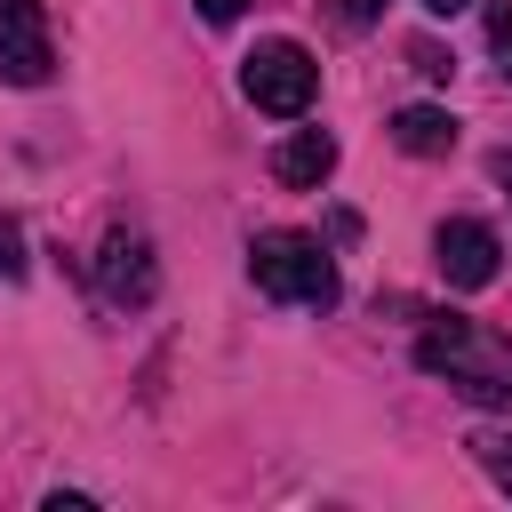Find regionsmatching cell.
<instances>
[{"label":"cell","instance_id":"cell-10","mask_svg":"<svg viewBox=\"0 0 512 512\" xmlns=\"http://www.w3.org/2000/svg\"><path fill=\"white\" fill-rule=\"evenodd\" d=\"M376 16H384V0H328V24L336 32H368Z\"/></svg>","mask_w":512,"mask_h":512},{"label":"cell","instance_id":"cell-5","mask_svg":"<svg viewBox=\"0 0 512 512\" xmlns=\"http://www.w3.org/2000/svg\"><path fill=\"white\" fill-rule=\"evenodd\" d=\"M432 256H440V280H448V288H488V280L504 272V240H496L488 224H472V216H448V224L432 232Z\"/></svg>","mask_w":512,"mask_h":512},{"label":"cell","instance_id":"cell-11","mask_svg":"<svg viewBox=\"0 0 512 512\" xmlns=\"http://www.w3.org/2000/svg\"><path fill=\"white\" fill-rule=\"evenodd\" d=\"M488 48H496V64L512 80V0H488Z\"/></svg>","mask_w":512,"mask_h":512},{"label":"cell","instance_id":"cell-14","mask_svg":"<svg viewBox=\"0 0 512 512\" xmlns=\"http://www.w3.org/2000/svg\"><path fill=\"white\" fill-rule=\"evenodd\" d=\"M424 16H456V8H472V0H416Z\"/></svg>","mask_w":512,"mask_h":512},{"label":"cell","instance_id":"cell-7","mask_svg":"<svg viewBox=\"0 0 512 512\" xmlns=\"http://www.w3.org/2000/svg\"><path fill=\"white\" fill-rule=\"evenodd\" d=\"M328 168H336V136H328V128H296V136L272 152V176H280L288 192H320Z\"/></svg>","mask_w":512,"mask_h":512},{"label":"cell","instance_id":"cell-8","mask_svg":"<svg viewBox=\"0 0 512 512\" xmlns=\"http://www.w3.org/2000/svg\"><path fill=\"white\" fill-rule=\"evenodd\" d=\"M392 144L416 152V160H440V152H456V120L440 104H400L392 112Z\"/></svg>","mask_w":512,"mask_h":512},{"label":"cell","instance_id":"cell-9","mask_svg":"<svg viewBox=\"0 0 512 512\" xmlns=\"http://www.w3.org/2000/svg\"><path fill=\"white\" fill-rule=\"evenodd\" d=\"M464 448H472V464H480V472H488V480L512 496V432H472Z\"/></svg>","mask_w":512,"mask_h":512},{"label":"cell","instance_id":"cell-15","mask_svg":"<svg viewBox=\"0 0 512 512\" xmlns=\"http://www.w3.org/2000/svg\"><path fill=\"white\" fill-rule=\"evenodd\" d=\"M496 176H504V192H512V152H496Z\"/></svg>","mask_w":512,"mask_h":512},{"label":"cell","instance_id":"cell-2","mask_svg":"<svg viewBox=\"0 0 512 512\" xmlns=\"http://www.w3.org/2000/svg\"><path fill=\"white\" fill-rule=\"evenodd\" d=\"M248 280L280 304H312V312L336 304V264L312 232H256L248 240Z\"/></svg>","mask_w":512,"mask_h":512},{"label":"cell","instance_id":"cell-3","mask_svg":"<svg viewBox=\"0 0 512 512\" xmlns=\"http://www.w3.org/2000/svg\"><path fill=\"white\" fill-rule=\"evenodd\" d=\"M240 88H248L256 112L296 120V112H312V96H320V64H312L304 40H256V48L240 56Z\"/></svg>","mask_w":512,"mask_h":512},{"label":"cell","instance_id":"cell-6","mask_svg":"<svg viewBox=\"0 0 512 512\" xmlns=\"http://www.w3.org/2000/svg\"><path fill=\"white\" fill-rule=\"evenodd\" d=\"M96 280H104L112 304H152V288H160V272H152V240H144V232H104Z\"/></svg>","mask_w":512,"mask_h":512},{"label":"cell","instance_id":"cell-4","mask_svg":"<svg viewBox=\"0 0 512 512\" xmlns=\"http://www.w3.org/2000/svg\"><path fill=\"white\" fill-rule=\"evenodd\" d=\"M48 72H56V40H48L40 0H0V80L40 88Z\"/></svg>","mask_w":512,"mask_h":512},{"label":"cell","instance_id":"cell-12","mask_svg":"<svg viewBox=\"0 0 512 512\" xmlns=\"http://www.w3.org/2000/svg\"><path fill=\"white\" fill-rule=\"evenodd\" d=\"M16 272H24V232L0 216V280H16Z\"/></svg>","mask_w":512,"mask_h":512},{"label":"cell","instance_id":"cell-13","mask_svg":"<svg viewBox=\"0 0 512 512\" xmlns=\"http://www.w3.org/2000/svg\"><path fill=\"white\" fill-rule=\"evenodd\" d=\"M192 8H200V16H208V24H232V16H240V8H248V0H192Z\"/></svg>","mask_w":512,"mask_h":512},{"label":"cell","instance_id":"cell-1","mask_svg":"<svg viewBox=\"0 0 512 512\" xmlns=\"http://www.w3.org/2000/svg\"><path fill=\"white\" fill-rule=\"evenodd\" d=\"M416 368L448 376L464 400H496V408H512V344L488 336L480 320H440V328H424Z\"/></svg>","mask_w":512,"mask_h":512}]
</instances>
